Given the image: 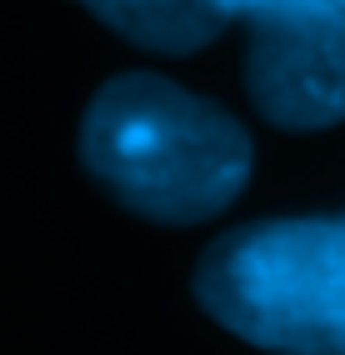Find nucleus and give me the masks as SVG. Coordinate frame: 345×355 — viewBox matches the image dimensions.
Returning <instances> with one entry per match:
<instances>
[{
	"instance_id": "f257e3e1",
	"label": "nucleus",
	"mask_w": 345,
	"mask_h": 355,
	"mask_svg": "<svg viewBox=\"0 0 345 355\" xmlns=\"http://www.w3.org/2000/svg\"><path fill=\"white\" fill-rule=\"evenodd\" d=\"M80 160L125 210L191 225L245 191L250 135L160 76H115L85 110Z\"/></svg>"
},
{
	"instance_id": "f03ea898",
	"label": "nucleus",
	"mask_w": 345,
	"mask_h": 355,
	"mask_svg": "<svg viewBox=\"0 0 345 355\" xmlns=\"http://www.w3.org/2000/svg\"><path fill=\"white\" fill-rule=\"evenodd\" d=\"M195 300L270 355H345V216L220 235L195 266Z\"/></svg>"
},
{
	"instance_id": "7ed1b4c3",
	"label": "nucleus",
	"mask_w": 345,
	"mask_h": 355,
	"mask_svg": "<svg viewBox=\"0 0 345 355\" xmlns=\"http://www.w3.org/2000/svg\"><path fill=\"white\" fill-rule=\"evenodd\" d=\"M245 90L281 130H326L345 121V6L275 0L250 20Z\"/></svg>"
},
{
	"instance_id": "20e7f679",
	"label": "nucleus",
	"mask_w": 345,
	"mask_h": 355,
	"mask_svg": "<svg viewBox=\"0 0 345 355\" xmlns=\"http://www.w3.org/2000/svg\"><path fill=\"white\" fill-rule=\"evenodd\" d=\"M80 6L115 35L160 55H191L225 26V10L215 0H80Z\"/></svg>"
},
{
	"instance_id": "39448f33",
	"label": "nucleus",
	"mask_w": 345,
	"mask_h": 355,
	"mask_svg": "<svg viewBox=\"0 0 345 355\" xmlns=\"http://www.w3.org/2000/svg\"><path fill=\"white\" fill-rule=\"evenodd\" d=\"M215 6L225 10V20H236V15H240V20H256L260 10L275 6V0H215Z\"/></svg>"
},
{
	"instance_id": "423d86ee",
	"label": "nucleus",
	"mask_w": 345,
	"mask_h": 355,
	"mask_svg": "<svg viewBox=\"0 0 345 355\" xmlns=\"http://www.w3.org/2000/svg\"><path fill=\"white\" fill-rule=\"evenodd\" d=\"M340 6H345V0H340Z\"/></svg>"
}]
</instances>
